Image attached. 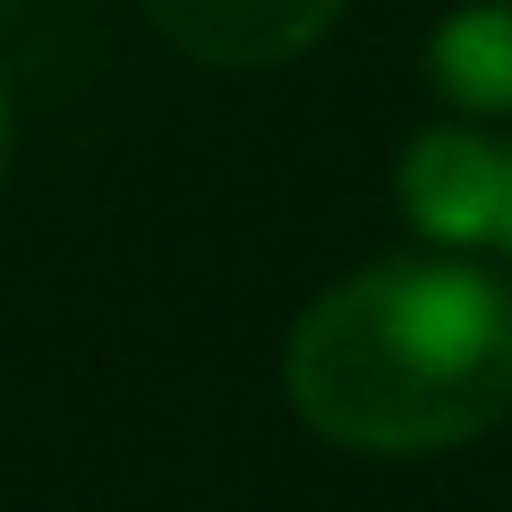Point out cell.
Instances as JSON below:
<instances>
[{
    "mask_svg": "<svg viewBox=\"0 0 512 512\" xmlns=\"http://www.w3.org/2000/svg\"><path fill=\"white\" fill-rule=\"evenodd\" d=\"M291 410L350 453H444L512 410V291L470 265H367L282 350Z\"/></svg>",
    "mask_w": 512,
    "mask_h": 512,
    "instance_id": "1",
    "label": "cell"
},
{
    "mask_svg": "<svg viewBox=\"0 0 512 512\" xmlns=\"http://www.w3.org/2000/svg\"><path fill=\"white\" fill-rule=\"evenodd\" d=\"M180 52L214 60V69H274L299 60L350 0H146Z\"/></svg>",
    "mask_w": 512,
    "mask_h": 512,
    "instance_id": "2",
    "label": "cell"
},
{
    "mask_svg": "<svg viewBox=\"0 0 512 512\" xmlns=\"http://www.w3.org/2000/svg\"><path fill=\"white\" fill-rule=\"evenodd\" d=\"M402 205L427 239H495V214H504V154L461 137V128H427L402 163Z\"/></svg>",
    "mask_w": 512,
    "mask_h": 512,
    "instance_id": "3",
    "label": "cell"
},
{
    "mask_svg": "<svg viewBox=\"0 0 512 512\" xmlns=\"http://www.w3.org/2000/svg\"><path fill=\"white\" fill-rule=\"evenodd\" d=\"M427 69L453 103L512 111V0H478L461 18H444L436 43H427Z\"/></svg>",
    "mask_w": 512,
    "mask_h": 512,
    "instance_id": "4",
    "label": "cell"
},
{
    "mask_svg": "<svg viewBox=\"0 0 512 512\" xmlns=\"http://www.w3.org/2000/svg\"><path fill=\"white\" fill-rule=\"evenodd\" d=\"M495 239L512 248V163H504V214H495Z\"/></svg>",
    "mask_w": 512,
    "mask_h": 512,
    "instance_id": "5",
    "label": "cell"
},
{
    "mask_svg": "<svg viewBox=\"0 0 512 512\" xmlns=\"http://www.w3.org/2000/svg\"><path fill=\"white\" fill-rule=\"evenodd\" d=\"M0 180H9V94H0Z\"/></svg>",
    "mask_w": 512,
    "mask_h": 512,
    "instance_id": "6",
    "label": "cell"
}]
</instances>
